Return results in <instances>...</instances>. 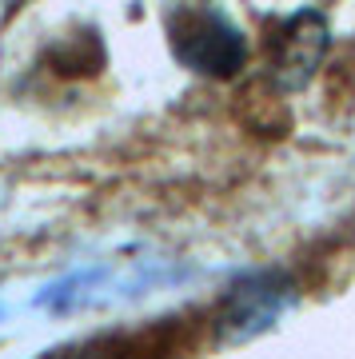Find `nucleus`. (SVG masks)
Here are the masks:
<instances>
[{"mask_svg": "<svg viewBox=\"0 0 355 359\" xmlns=\"http://www.w3.org/2000/svg\"><path fill=\"white\" fill-rule=\"evenodd\" d=\"M164 32L184 68L212 80H228L248 65V36L224 8L212 4H176L164 13Z\"/></svg>", "mask_w": 355, "mask_h": 359, "instance_id": "1", "label": "nucleus"}, {"mask_svg": "<svg viewBox=\"0 0 355 359\" xmlns=\"http://www.w3.org/2000/svg\"><path fill=\"white\" fill-rule=\"evenodd\" d=\"M292 304H295V283L292 276H283L276 268L252 271V276L236 280L228 299H224V311L216 316L220 344H243L255 332H267Z\"/></svg>", "mask_w": 355, "mask_h": 359, "instance_id": "2", "label": "nucleus"}, {"mask_svg": "<svg viewBox=\"0 0 355 359\" xmlns=\"http://www.w3.org/2000/svg\"><path fill=\"white\" fill-rule=\"evenodd\" d=\"M328 52V20L316 8H304L283 20V32L272 40V80L276 88L295 92L316 76L319 60Z\"/></svg>", "mask_w": 355, "mask_h": 359, "instance_id": "3", "label": "nucleus"}, {"mask_svg": "<svg viewBox=\"0 0 355 359\" xmlns=\"http://www.w3.org/2000/svg\"><path fill=\"white\" fill-rule=\"evenodd\" d=\"M68 359H100V355H68Z\"/></svg>", "mask_w": 355, "mask_h": 359, "instance_id": "4", "label": "nucleus"}]
</instances>
